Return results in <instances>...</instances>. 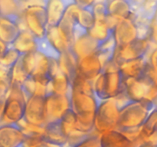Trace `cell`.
<instances>
[{"label": "cell", "instance_id": "cell-1", "mask_svg": "<svg viewBox=\"0 0 157 147\" xmlns=\"http://www.w3.org/2000/svg\"><path fill=\"white\" fill-rule=\"evenodd\" d=\"M100 103L94 92L71 89V109L78 118V128L86 134L94 133L95 115Z\"/></svg>", "mask_w": 157, "mask_h": 147}, {"label": "cell", "instance_id": "cell-2", "mask_svg": "<svg viewBox=\"0 0 157 147\" xmlns=\"http://www.w3.org/2000/svg\"><path fill=\"white\" fill-rule=\"evenodd\" d=\"M94 94L99 101L115 99L124 90V79L119 70V65L110 61L104 64V71L93 81Z\"/></svg>", "mask_w": 157, "mask_h": 147}, {"label": "cell", "instance_id": "cell-3", "mask_svg": "<svg viewBox=\"0 0 157 147\" xmlns=\"http://www.w3.org/2000/svg\"><path fill=\"white\" fill-rule=\"evenodd\" d=\"M154 109L150 101H128L120 110L117 130L123 133L140 130Z\"/></svg>", "mask_w": 157, "mask_h": 147}, {"label": "cell", "instance_id": "cell-4", "mask_svg": "<svg viewBox=\"0 0 157 147\" xmlns=\"http://www.w3.org/2000/svg\"><path fill=\"white\" fill-rule=\"evenodd\" d=\"M21 18L25 28L35 38H45L48 25L44 1L25 2Z\"/></svg>", "mask_w": 157, "mask_h": 147}, {"label": "cell", "instance_id": "cell-5", "mask_svg": "<svg viewBox=\"0 0 157 147\" xmlns=\"http://www.w3.org/2000/svg\"><path fill=\"white\" fill-rule=\"evenodd\" d=\"M27 98L20 86H10L3 107L0 125L18 124L24 118Z\"/></svg>", "mask_w": 157, "mask_h": 147}, {"label": "cell", "instance_id": "cell-6", "mask_svg": "<svg viewBox=\"0 0 157 147\" xmlns=\"http://www.w3.org/2000/svg\"><path fill=\"white\" fill-rule=\"evenodd\" d=\"M121 105L116 99L101 101L94 119V130L100 135L104 132L117 129Z\"/></svg>", "mask_w": 157, "mask_h": 147}, {"label": "cell", "instance_id": "cell-7", "mask_svg": "<svg viewBox=\"0 0 157 147\" xmlns=\"http://www.w3.org/2000/svg\"><path fill=\"white\" fill-rule=\"evenodd\" d=\"M124 94L129 101H150L157 96L153 84L145 77L124 80Z\"/></svg>", "mask_w": 157, "mask_h": 147}, {"label": "cell", "instance_id": "cell-8", "mask_svg": "<svg viewBox=\"0 0 157 147\" xmlns=\"http://www.w3.org/2000/svg\"><path fill=\"white\" fill-rule=\"evenodd\" d=\"M153 46L155 45L147 38H138L127 45L117 47L113 61L119 65L124 62L144 58L147 56Z\"/></svg>", "mask_w": 157, "mask_h": 147}, {"label": "cell", "instance_id": "cell-9", "mask_svg": "<svg viewBox=\"0 0 157 147\" xmlns=\"http://www.w3.org/2000/svg\"><path fill=\"white\" fill-rule=\"evenodd\" d=\"M23 120L38 126L48 124L45 109V96H32L27 99Z\"/></svg>", "mask_w": 157, "mask_h": 147}, {"label": "cell", "instance_id": "cell-10", "mask_svg": "<svg viewBox=\"0 0 157 147\" xmlns=\"http://www.w3.org/2000/svg\"><path fill=\"white\" fill-rule=\"evenodd\" d=\"M48 123L58 122L71 110V96L48 93L45 96Z\"/></svg>", "mask_w": 157, "mask_h": 147}, {"label": "cell", "instance_id": "cell-11", "mask_svg": "<svg viewBox=\"0 0 157 147\" xmlns=\"http://www.w3.org/2000/svg\"><path fill=\"white\" fill-rule=\"evenodd\" d=\"M60 126L67 139L65 147L75 146L93 134H86L80 130L78 125V118L71 109L60 120Z\"/></svg>", "mask_w": 157, "mask_h": 147}, {"label": "cell", "instance_id": "cell-12", "mask_svg": "<svg viewBox=\"0 0 157 147\" xmlns=\"http://www.w3.org/2000/svg\"><path fill=\"white\" fill-rule=\"evenodd\" d=\"M117 47H124L139 38V32L136 24L132 18L118 21L112 30Z\"/></svg>", "mask_w": 157, "mask_h": 147}, {"label": "cell", "instance_id": "cell-13", "mask_svg": "<svg viewBox=\"0 0 157 147\" xmlns=\"http://www.w3.org/2000/svg\"><path fill=\"white\" fill-rule=\"evenodd\" d=\"M104 62L98 52L79 59L78 61V74L81 77L93 82L104 71Z\"/></svg>", "mask_w": 157, "mask_h": 147}, {"label": "cell", "instance_id": "cell-14", "mask_svg": "<svg viewBox=\"0 0 157 147\" xmlns=\"http://www.w3.org/2000/svg\"><path fill=\"white\" fill-rule=\"evenodd\" d=\"M21 16L0 15V40L12 45L23 28Z\"/></svg>", "mask_w": 157, "mask_h": 147}, {"label": "cell", "instance_id": "cell-15", "mask_svg": "<svg viewBox=\"0 0 157 147\" xmlns=\"http://www.w3.org/2000/svg\"><path fill=\"white\" fill-rule=\"evenodd\" d=\"M26 139L18 124L0 125V147H22Z\"/></svg>", "mask_w": 157, "mask_h": 147}, {"label": "cell", "instance_id": "cell-16", "mask_svg": "<svg viewBox=\"0 0 157 147\" xmlns=\"http://www.w3.org/2000/svg\"><path fill=\"white\" fill-rule=\"evenodd\" d=\"M98 47L99 42L92 38L88 33H84L75 38L71 51L79 60L97 53Z\"/></svg>", "mask_w": 157, "mask_h": 147}, {"label": "cell", "instance_id": "cell-17", "mask_svg": "<svg viewBox=\"0 0 157 147\" xmlns=\"http://www.w3.org/2000/svg\"><path fill=\"white\" fill-rule=\"evenodd\" d=\"M72 0H45L44 6L47 14L48 27H55L59 24L64 15L66 9Z\"/></svg>", "mask_w": 157, "mask_h": 147}, {"label": "cell", "instance_id": "cell-18", "mask_svg": "<svg viewBox=\"0 0 157 147\" xmlns=\"http://www.w3.org/2000/svg\"><path fill=\"white\" fill-rule=\"evenodd\" d=\"M100 147H136L134 142L118 130L104 132L99 135Z\"/></svg>", "mask_w": 157, "mask_h": 147}, {"label": "cell", "instance_id": "cell-19", "mask_svg": "<svg viewBox=\"0 0 157 147\" xmlns=\"http://www.w3.org/2000/svg\"><path fill=\"white\" fill-rule=\"evenodd\" d=\"M147 56L119 64V70L124 79H137L144 76L148 65Z\"/></svg>", "mask_w": 157, "mask_h": 147}, {"label": "cell", "instance_id": "cell-20", "mask_svg": "<svg viewBox=\"0 0 157 147\" xmlns=\"http://www.w3.org/2000/svg\"><path fill=\"white\" fill-rule=\"evenodd\" d=\"M107 15L118 21L127 19L132 15V1L107 0Z\"/></svg>", "mask_w": 157, "mask_h": 147}, {"label": "cell", "instance_id": "cell-21", "mask_svg": "<svg viewBox=\"0 0 157 147\" xmlns=\"http://www.w3.org/2000/svg\"><path fill=\"white\" fill-rule=\"evenodd\" d=\"M12 47L21 55L37 51V38L27 29H21L12 44Z\"/></svg>", "mask_w": 157, "mask_h": 147}, {"label": "cell", "instance_id": "cell-22", "mask_svg": "<svg viewBox=\"0 0 157 147\" xmlns=\"http://www.w3.org/2000/svg\"><path fill=\"white\" fill-rule=\"evenodd\" d=\"M71 81L60 69L53 75L48 84V93L71 96Z\"/></svg>", "mask_w": 157, "mask_h": 147}, {"label": "cell", "instance_id": "cell-23", "mask_svg": "<svg viewBox=\"0 0 157 147\" xmlns=\"http://www.w3.org/2000/svg\"><path fill=\"white\" fill-rule=\"evenodd\" d=\"M78 58L71 50L63 52L58 59V67L60 70L72 81L78 74Z\"/></svg>", "mask_w": 157, "mask_h": 147}, {"label": "cell", "instance_id": "cell-24", "mask_svg": "<svg viewBox=\"0 0 157 147\" xmlns=\"http://www.w3.org/2000/svg\"><path fill=\"white\" fill-rule=\"evenodd\" d=\"M45 38L60 54L71 50L72 45L63 35L58 26L48 28Z\"/></svg>", "mask_w": 157, "mask_h": 147}, {"label": "cell", "instance_id": "cell-25", "mask_svg": "<svg viewBox=\"0 0 157 147\" xmlns=\"http://www.w3.org/2000/svg\"><path fill=\"white\" fill-rule=\"evenodd\" d=\"M43 139L58 145H64L67 144V139L61 130L60 121L48 123L44 126V132Z\"/></svg>", "mask_w": 157, "mask_h": 147}, {"label": "cell", "instance_id": "cell-26", "mask_svg": "<svg viewBox=\"0 0 157 147\" xmlns=\"http://www.w3.org/2000/svg\"><path fill=\"white\" fill-rule=\"evenodd\" d=\"M26 98L32 96H45L48 93V84L40 82L29 77L21 86Z\"/></svg>", "mask_w": 157, "mask_h": 147}, {"label": "cell", "instance_id": "cell-27", "mask_svg": "<svg viewBox=\"0 0 157 147\" xmlns=\"http://www.w3.org/2000/svg\"><path fill=\"white\" fill-rule=\"evenodd\" d=\"M92 38L101 43L112 35V29L107 24V21H95L93 27L87 32Z\"/></svg>", "mask_w": 157, "mask_h": 147}, {"label": "cell", "instance_id": "cell-28", "mask_svg": "<svg viewBox=\"0 0 157 147\" xmlns=\"http://www.w3.org/2000/svg\"><path fill=\"white\" fill-rule=\"evenodd\" d=\"M157 131V108L151 111L143 126L140 128V142L144 143L148 137Z\"/></svg>", "mask_w": 157, "mask_h": 147}, {"label": "cell", "instance_id": "cell-29", "mask_svg": "<svg viewBox=\"0 0 157 147\" xmlns=\"http://www.w3.org/2000/svg\"><path fill=\"white\" fill-rule=\"evenodd\" d=\"M29 77V75L25 71L22 64H21V60L19 58L18 61L15 63V65L10 69V74H9L10 86H20V87H21Z\"/></svg>", "mask_w": 157, "mask_h": 147}, {"label": "cell", "instance_id": "cell-30", "mask_svg": "<svg viewBox=\"0 0 157 147\" xmlns=\"http://www.w3.org/2000/svg\"><path fill=\"white\" fill-rule=\"evenodd\" d=\"M24 8L22 1H0V15L21 16Z\"/></svg>", "mask_w": 157, "mask_h": 147}, {"label": "cell", "instance_id": "cell-31", "mask_svg": "<svg viewBox=\"0 0 157 147\" xmlns=\"http://www.w3.org/2000/svg\"><path fill=\"white\" fill-rule=\"evenodd\" d=\"M92 5L85 8L80 7L78 18H77V23L78 25L86 32H88L95 23V18L91 9Z\"/></svg>", "mask_w": 157, "mask_h": 147}, {"label": "cell", "instance_id": "cell-32", "mask_svg": "<svg viewBox=\"0 0 157 147\" xmlns=\"http://www.w3.org/2000/svg\"><path fill=\"white\" fill-rule=\"evenodd\" d=\"M37 51L56 61H58L61 55V54L50 44L46 38H37Z\"/></svg>", "mask_w": 157, "mask_h": 147}, {"label": "cell", "instance_id": "cell-33", "mask_svg": "<svg viewBox=\"0 0 157 147\" xmlns=\"http://www.w3.org/2000/svg\"><path fill=\"white\" fill-rule=\"evenodd\" d=\"M21 129L26 138H43L44 132V126H38L29 124L21 119L18 123Z\"/></svg>", "mask_w": 157, "mask_h": 147}, {"label": "cell", "instance_id": "cell-34", "mask_svg": "<svg viewBox=\"0 0 157 147\" xmlns=\"http://www.w3.org/2000/svg\"><path fill=\"white\" fill-rule=\"evenodd\" d=\"M21 56V55L16 50H15L12 46L9 45L8 50L6 51L2 59L0 60V64L7 68L11 69L18 61Z\"/></svg>", "mask_w": 157, "mask_h": 147}, {"label": "cell", "instance_id": "cell-35", "mask_svg": "<svg viewBox=\"0 0 157 147\" xmlns=\"http://www.w3.org/2000/svg\"><path fill=\"white\" fill-rule=\"evenodd\" d=\"M91 9L95 21H106L107 20V16H108L107 11V0L94 1Z\"/></svg>", "mask_w": 157, "mask_h": 147}, {"label": "cell", "instance_id": "cell-36", "mask_svg": "<svg viewBox=\"0 0 157 147\" xmlns=\"http://www.w3.org/2000/svg\"><path fill=\"white\" fill-rule=\"evenodd\" d=\"M23 147H65L46 140L43 138H27Z\"/></svg>", "mask_w": 157, "mask_h": 147}, {"label": "cell", "instance_id": "cell-37", "mask_svg": "<svg viewBox=\"0 0 157 147\" xmlns=\"http://www.w3.org/2000/svg\"><path fill=\"white\" fill-rule=\"evenodd\" d=\"M73 147H100L99 135L94 132L89 137Z\"/></svg>", "mask_w": 157, "mask_h": 147}, {"label": "cell", "instance_id": "cell-38", "mask_svg": "<svg viewBox=\"0 0 157 147\" xmlns=\"http://www.w3.org/2000/svg\"><path fill=\"white\" fill-rule=\"evenodd\" d=\"M10 90L9 80H0V104H4Z\"/></svg>", "mask_w": 157, "mask_h": 147}, {"label": "cell", "instance_id": "cell-39", "mask_svg": "<svg viewBox=\"0 0 157 147\" xmlns=\"http://www.w3.org/2000/svg\"><path fill=\"white\" fill-rule=\"evenodd\" d=\"M147 59L150 65L157 72V47L155 46L147 55Z\"/></svg>", "mask_w": 157, "mask_h": 147}, {"label": "cell", "instance_id": "cell-40", "mask_svg": "<svg viewBox=\"0 0 157 147\" xmlns=\"http://www.w3.org/2000/svg\"><path fill=\"white\" fill-rule=\"evenodd\" d=\"M148 39L153 45L157 47V20H154L152 23Z\"/></svg>", "mask_w": 157, "mask_h": 147}, {"label": "cell", "instance_id": "cell-41", "mask_svg": "<svg viewBox=\"0 0 157 147\" xmlns=\"http://www.w3.org/2000/svg\"><path fill=\"white\" fill-rule=\"evenodd\" d=\"M9 45L6 44V43L3 42L2 41L0 40V60L2 59V58L3 57V55H5V53L6 52V51L9 48Z\"/></svg>", "mask_w": 157, "mask_h": 147}, {"label": "cell", "instance_id": "cell-42", "mask_svg": "<svg viewBox=\"0 0 157 147\" xmlns=\"http://www.w3.org/2000/svg\"><path fill=\"white\" fill-rule=\"evenodd\" d=\"M137 147H157V146H155V145H150V144L143 143V144H141V145H140L139 146H137Z\"/></svg>", "mask_w": 157, "mask_h": 147}, {"label": "cell", "instance_id": "cell-43", "mask_svg": "<svg viewBox=\"0 0 157 147\" xmlns=\"http://www.w3.org/2000/svg\"><path fill=\"white\" fill-rule=\"evenodd\" d=\"M1 119H2V116H0V122H1Z\"/></svg>", "mask_w": 157, "mask_h": 147}, {"label": "cell", "instance_id": "cell-44", "mask_svg": "<svg viewBox=\"0 0 157 147\" xmlns=\"http://www.w3.org/2000/svg\"><path fill=\"white\" fill-rule=\"evenodd\" d=\"M22 147H23V146H22Z\"/></svg>", "mask_w": 157, "mask_h": 147}]
</instances>
